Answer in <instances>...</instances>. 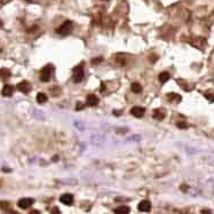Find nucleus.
<instances>
[{"label": "nucleus", "mask_w": 214, "mask_h": 214, "mask_svg": "<svg viewBox=\"0 0 214 214\" xmlns=\"http://www.w3.org/2000/svg\"><path fill=\"white\" fill-rule=\"evenodd\" d=\"M72 22L71 21H65L63 22V24L60 26L59 29L56 30V33L61 34V36H68V34L71 32L72 30Z\"/></svg>", "instance_id": "1"}, {"label": "nucleus", "mask_w": 214, "mask_h": 214, "mask_svg": "<svg viewBox=\"0 0 214 214\" xmlns=\"http://www.w3.org/2000/svg\"><path fill=\"white\" fill-rule=\"evenodd\" d=\"M84 78V69L81 65H77L76 68H73V71H72V80L75 81L76 84L80 83Z\"/></svg>", "instance_id": "2"}, {"label": "nucleus", "mask_w": 214, "mask_h": 214, "mask_svg": "<svg viewBox=\"0 0 214 214\" xmlns=\"http://www.w3.org/2000/svg\"><path fill=\"white\" fill-rule=\"evenodd\" d=\"M52 71H53V67L48 64L46 67L42 68L41 72H40V80L44 81V83H47L50 80V77H52Z\"/></svg>", "instance_id": "3"}, {"label": "nucleus", "mask_w": 214, "mask_h": 214, "mask_svg": "<svg viewBox=\"0 0 214 214\" xmlns=\"http://www.w3.org/2000/svg\"><path fill=\"white\" fill-rule=\"evenodd\" d=\"M33 199L32 198H21L20 200L17 201V206L22 208V210H26V208H29L30 206L33 204Z\"/></svg>", "instance_id": "4"}, {"label": "nucleus", "mask_w": 214, "mask_h": 214, "mask_svg": "<svg viewBox=\"0 0 214 214\" xmlns=\"http://www.w3.org/2000/svg\"><path fill=\"white\" fill-rule=\"evenodd\" d=\"M17 89H18L20 92L24 93V94H28V93L31 91V85H30L26 80H23V81L17 84Z\"/></svg>", "instance_id": "5"}, {"label": "nucleus", "mask_w": 214, "mask_h": 214, "mask_svg": "<svg viewBox=\"0 0 214 214\" xmlns=\"http://www.w3.org/2000/svg\"><path fill=\"white\" fill-rule=\"evenodd\" d=\"M130 113L136 118H142L146 113V109L142 108V107H134L130 109Z\"/></svg>", "instance_id": "6"}, {"label": "nucleus", "mask_w": 214, "mask_h": 214, "mask_svg": "<svg viewBox=\"0 0 214 214\" xmlns=\"http://www.w3.org/2000/svg\"><path fill=\"white\" fill-rule=\"evenodd\" d=\"M60 201L64 205H71L73 203V196L71 193H64L60 197Z\"/></svg>", "instance_id": "7"}, {"label": "nucleus", "mask_w": 214, "mask_h": 214, "mask_svg": "<svg viewBox=\"0 0 214 214\" xmlns=\"http://www.w3.org/2000/svg\"><path fill=\"white\" fill-rule=\"evenodd\" d=\"M138 208L140 212H149L151 210V204L149 200H142L140 201Z\"/></svg>", "instance_id": "8"}, {"label": "nucleus", "mask_w": 214, "mask_h": 214, "mask_svg": "<svg viewBox=\"0 0 214 214\" xmlns=\"http://www.w3.org/2000/svg\"><path fill=\"white\" fill-rule=\"evenodd\" d=\"M13 93H14V87H13L12 85H5L4 88L1 89V94H2V96H12Z\"/></svg>", "instance_id": "9"}, {"label": "nucleus", "mask_w": 214, "mask_h": 214, "mask_svg": "<svg viewBox=\"0 0 214 214\" xmlns=\"http://www.w3.org/2000/svg\"><path fill=\"white\" fill-rule=\"evenodd\" d=\"M86 102H87V104L89 105V107H95V105H97V103H99V99H97V96H95L94 94H89V95H87Z\"/></svg>", "instance_id": "10"}, {"label": "nucleus", "mask_w": 214, "mask_h": 214, "mask_svg": "<svg viewBox=\"0 0 214 214\" xmlns=\"http://www.w3.org/2000/svg\"><path fill=\"white\" fill-rule=\"evenodd\" d=\"M152 117L157 119V120H163L164 118H165V110L164 109H156L154 111V115H152Z\"/></svg>", "instance_id": "11"}, {"label": "nucleus", "mask_w": 214, "mask_h": 214, "mask_svg": "<svg viewBox=\"0 0 214 214\" xmlns=\"http://www.w3.org/2000/svg\"><path fill=\"white\" fill-rule=\"evenodd\" d=\"M47 100H48V99H47L46 94H44V93H38L37 94V102L38 103H40V104L46 103Z\"/></svg>", "instance_id": "12"}, {"label": "nucleus", "mask_w": 214, "mask_h": 214, "mask_svg": "<svg viewBox=\"0 0 214 214\" xmlns=\"http://www.w3.org/2000/svg\"><path fill=\"white\" fill-rule=\"evenodd\" d=\"M169 78H171V76H169L168 72H161V73L159 75V81L161 83V84H165L166 81H168Z\"/></svg>", "instance_id": "13"}, {"label": "nucleus", "mask_w": 214, "mask_h": 214, "mask_svg": "<svg viewBox=\"0 0 214 214\" xmlns=\"http://www.w3.org/2000/svg\"><path fill=\"white\" fill-rule=\"evenodd\" d=\"M10 77V71L6 68L0 69V78H9Z\"/></svg>", "instance_id": "14"}, {"label": "nucleus", "mask_w": 214, "mask_h": 214, "mask_svg": "<svg viewBox=\"0 0 214 214\" xmlns=\"http://www.w3.org/2000/svg\"><path fill=\"white\" fill-rule=\"evenodd\" d=\"M130 88H132V91L134 93H141V91H142V86L138 84V83H133Z\"/></svg>", "instance_id": "15"}, {"label": "nucleus", "mask_w": 214, "mask_h": 214, "mask_svg": "<svg viewBox=\"0 0 214 214\" xmlns=\"http://www.w3.org/2000/svg\"><path fill=\"white\" fill-rule=\"evenodd\" d=\"M116 213H128L130 212V208L127 207V206H119L117 207L116 210H115Z\"/></svg>", "instance_id": "16"}, {"label": "nucleus", "mask_w": 214, "mask_h": 214, "mask_svg": "<svg viewBox=\"0 0 214 214\" xmlns=\"http://www.w3.org/2000/svg\"><path fill=\"white\" fill-rule=\"evenodd\" d=\"M174 100L180 101V100H181L180 95H177V94H175V93H172V94H168V101H171V102H173Z\"/></svg>", "instance_id": "17"}, {"label": "nucleus", "mask_w": 214, "mask_h": 214, "mask_svg": "<svg viewBox=\"0 0 214 214\" xmlns=\"http://www.w3.org/2000/svg\"><path fill=\"white\" fill-rule=\"evenodd\" d=\"M0 207L5 211H8L9 208V203L8 201H0Z\"/></svg>", "instance_id": "18"}, {"label": "nucleus", "mask_w": 214, "mask_h": 214, "mask_svg": "<svg viewBox=\"0 0 214 214\" xmlns=\"http://www.w3.org/2000/svg\"><path fill=\"white\" fill-rule=\"evenodd\" d=\"M83 108H84L83 103H81V102H78V103H77V107H76V110H81Z\"/></svg>", "instance_id": "19"}, {"label": "nucleus", "mask_w": 214, "mask_h": 214, "mask_svg": "<svg viewBox=\"0 0 214 214\" xmlns=\"http://www.w3.org/2000/svg\"><path fill=\"white\" fill-rule=\"evenodd\" d=\"M210 189L212 190V193H214V179L210 181Z\"/></svg>", "instance_id": "20"}, {"label": "nucleus", "mask_w": 214, "mask_h": 214, "mask_svg": "<svg viewBox=\"0 0 214 214\" xmlns=\"http://www.w3.org/2000/svg\"><path fill=\"white\" fill-rule=\"evenodd\" d=\"M177 127H180V128H187V124H185V123H179V124H177Z\"/></svg>", "instance_id": "21"}, {"label": "nucleus", "mask_w": 214, "mask_h": 214, "mask_svg": "<svg viewBox=\"0 0 214 214\" xmlns=\"http://www.w3.org/2000/svg\"><path fill=\"white\" fill-rule=\"evenodd\" d=\"M102 61V57H99V60H93V63L95 64V63H99V62H101Z\"/></svg>", "instance_id": "22"}, {"label": "nucleus", "mask_w": 214, "mask_h": 214, "mask_svg": "<svg viewBox=\"0 0 214 214\" xmlns=\"http://www.w3.org/2000/svg\"><path fill=\"white\" fill-rule=\"evenodd\" d=\"M0 26H2V22L0 21Z\"/></svg>", "instance_id": "23"}, {"label": "nucleus", "mask_w": 214, "mask_h": 214, "mask_svg": "<svg viewBox=\"0 0 214 214\" xmlns=\"http://www.w3.org/2000/svg\"><path fill=\"white\" fill-rule=\"evenodd\" d=\"M26 1H31V0H26Z\"/></svg>", "instance_id": "24"}]
</instances>
